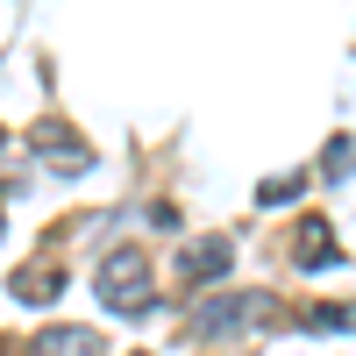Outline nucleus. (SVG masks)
<instances>
[{"label":"nucleus","mask_w":356,"mask_h":356,"mask_svg":"<svg viewBox=\"0 0 356 356\" xmlns=\"http://www.w3.org/2000/svg\"><path fill=\"white\" fill-rule=\"evenodd\" d=\"M93 292H100L107 314H150L157 307V271H150V257H143L136 243L129 250H107L100 271H93Z\"/></svg>","instance_id":"1"},{"label":"nucleus","mask_w":356,"mask_h":356,"mask_svg":"<svg viewBox=\"0 0 356 356\" xmlns=\"http://www.w3.org/2000/svg\"><path fill=\"white\" fill-rule=\"evenodd\" d=\"M264 328V321H278V300L271 292H221V300H200V314H193V335L200 342H221V335H235V328Z\"/></svg>","instance_id":"2"},{"label":"nucleus","mask_w":356,"mask_h":356,"mask_svg":"<svg viewBox=\"0 0 356 356\" xmlns=\"http://www.w3.org/2000/svg\"><path fill=\"white\" fill-rule=\"evenodd\" d=\"M228 257H235L228 235H200V243L178 257V278H186V285H221L228 278Z\"/></svg>","instance_id":"3"},{"label":"nucleus","mask_w":356,"mask_h":356,"mask_svg":"<svg viewBox=\"0 0 356 356\" xmlns=\"http://www.w3.org/2000/svg\"><path fill=\"white\" fill-rule=\"evenodd\" d=\"M29 143L36 150H50L65 171H79V164H93V150H86V136L72 129V122H57V114H43V122H29Z\"/></svg>","instance_id":"4"},{"label":"nucleus","mask_w":356,"mask_h":356,"mask_svg":"<svg viewBox=\"0 0 356 356\" xmlns=\"http://www.w3.org/2000/svg\"><path fill=\"white\" fill-rule=\"evenodd\" d=\"M292 257H300V271H335V228L321 221V214H307L300 228H292Z\"/></svg>","instance_id":"5"},{"label":"nucleus","mask_w":356,"mask_h":356,"mask_svg":"<svg viewBox=\"0 0 356 356\" xmlns=\"http://www.w3.org/2000/svg\"><path fill=\"white\" fill-rule=\"evenodd\" d=\"M65 285H72V278L57 271V264H36V271H15V278H8V292H15L22 307H50Z\"/></svg>","instance_id":"6"},{"label":"nucleus","mask_w":356,"mask_h":356,"mask_svg":"<svg viewBox=\"0 0 356 356\" xmlns=\"http://www.w3.org/2000/svg\"><path fill=\"white\" fill-rule=\"evenodd\" d=\"M36 356H100V335L93 328H43Z\"/></svg>","instance_id":"7"},{"label":"nucleus","mask_w":356,"mask_h":356,"mask_svg":"<svg viewBox=\"0 0 356 356\" xmlns=\"http://www.w3.org/2000/svg\"><path fill=\"white\" fill-rule=\"evenodd\" d=\"M300 328H307V335H349V328H356V307H349V300H321V307L300 314Z\"/></svg>","instance_id":"8"},{"label":"nucleus","mask_w":356,"mask_h":356,"mask_svg":"<svg viewBox=\"0 0 356 356\" xmlns=\"http://www.w3.org/2000/svg\"><path fill=\"white\" fill-rule=\"evenodd\" d=\"M300 193H307V171H285V178H264V186H257V207H285Z\"/></svg>","instance_id":"9"},{"label":"nucleus","mask_w":356,"mask_h":356,"mask_svg":"<svg viewBox=\"0 0 356 356\" xmlns=\"http://www.w3.org/2000/svg\"><path fill=\"white\" fill-rule=\"evenodd\" d=\"M328 178H356V136H328V157H321Z\"/></svg>","instance_id":"10"},{"label":"nucleus","mask_w":356,"mask_h":356,"mask_svg":"<svg viewBox=\"0 0 356 356\" xmlns=\"http://www.w3.org/2000/svg\"><path fill=\"white\" fill-rule=\"evenodd\" d=\"M136 356H150V349H136Z\"/></svg>","instance_id":"11"}]
</instances>
